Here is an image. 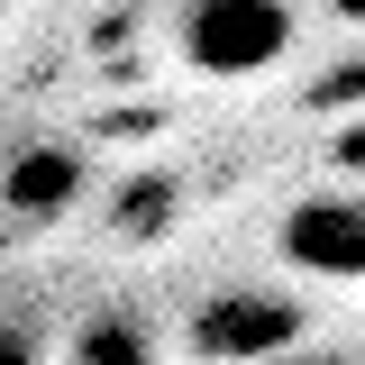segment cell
<instances>
[{"label": "cell", "mask_w": 365, "mask_h": 365, "mask_svg": "<svg viewBox=\"0 0 365 365\" xmlns=\"http://www.w3.org/2000/svg\"><path fill=\"white\" fill-rule=\"evenodd\" d=\"M83 365H155V347H146V329H128V319H91L83 338Z\"/></svg>", "instance_id": "obj_5"}, {"label": "cell", "mask_w": 365, "mask_h": 365, "mask_svg": "<svg viewBox=\"0 0 365 365\" xmlns=\"http://www.w3.org/2000/svg\"><path fill=\"white\" fill-rule=\"evenodd\" d=\"M292 0H182L174 9V55L201 83H256L292 55Z\"/></svg>", "instance_id": "obj_1"}, {"label": "cell", "mask_w": 365, "mask_h": 365, "mask_svg": "<svg viewBox=\"0 0 365 365\" xmlns=\"http://www.w3.org/2000/svg\"><path fill=\"white\" fill-rule=\"evenodd\" d=\"M283 256L319 283H365V201L347 192H319L283 210Z\"/></svg>", "instance_id": "obj_2"}, {"label": "cell", "mask_w": 365, "mask_h": 365, "mask_svg": "<svg viewBox=\"0 0 365 365\" xmlns=\"http://www.w3.org/2000/svg\"><path fill=\"white\" fill-rule=\"evenodd\" d=\"M292 329H302V302H283V292H220L192 319V347L201 356H274V347H292Z\"/></svg>", "instance_id": "obj_3"}, {"label": "cell", "mask_w": 365, "mask_h": 365, "mask_svg": "<svg viewBox=\"0 0 365 365\" xmlns=\"http://www.w3.org/2000/svg\"><path fill=\"white\" fill-rule=\"evenodd\" d=\"M338 165H347V174H365V119H356L347 137H338Z\"/></svg>", "instance_id": "obj_6"}, {"label": "cell", "mask_w": 365, "mask_h": 365, "mask_svg": "<svg viewBox=\"0 0 365 365\" xmlns=\"http://www.w3.org/2000/svg\"><path fill=\"white\" fill-rule=\"evenodd\" d=\"M73 182H83V165H73V155H64V146H46V155H19V165H9V210H64V201H73Z\"/></svg>", "instance_id": "obj_4"}]
</instances>
